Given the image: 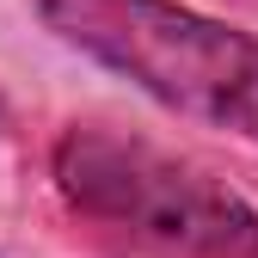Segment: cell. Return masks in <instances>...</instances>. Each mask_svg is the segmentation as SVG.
<instances>
[{
    "instance_id": "obj_1",
    "label": "cell",
    "mask_w": 258,
    "mask_h": 258,
    "mask_svg": "<svg viewBox=\"0 0 258 258\" xmlns=\"http://www.w3.org/2000/svg\"><path fill=\"white\" fill-rule=\"evenodd\" d=\"M68 49L123 74L166 111L258 148V37L178 0H37Z\"/></svg>"
},
{
    "instance_id": "obj_2",
    "label": "cell",
    "mask_w": 258,
    "mask_h": 258,
    "mask_svg": "<svg viewBox=\"0 0 258 258\" xmlns=\"http://www.w3.org/2000/svg\"><path fill=\"white\" fill-rule=\"evenodd\" d=\"M49 172L74 215L160 258H258V209L197 160L142 136L111 123H68Z\"/></svg>"
}]
</instances>
